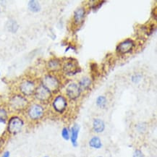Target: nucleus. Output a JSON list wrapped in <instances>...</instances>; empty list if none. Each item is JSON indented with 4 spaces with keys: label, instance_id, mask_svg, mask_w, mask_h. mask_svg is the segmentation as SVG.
Wrapping results in <instances>:
<instances>
[{
    "label": "nucleus",
    "instance_id": "obj_2",
    "mask_svg": "<svg viewBox=\"0 0 157 157\" xmlns=\"http://www.w3.org/2000/svg\"><path fill=\"white\" fill-rule=\"evenodd\" d=\"M136 47L135 41L132 38H126L117 44L116 52L120 55H127L134 52Z\"/></svg>",
    "mask_w": 157,
    "mask_h": 157
},
{
    "label": "nucleus",
    "instance_id": "obj_6",
    "mask_svg": "<svg viewBox=\"0 0 157 157\" xmlns=\"http://www.w3.org/2000/svg\"><path fill=\"white\" fill-rule=\"evenodd\" d=\"M82 91L76 82H70L65 88V95L67 98L71 101H75L80 97Z\"/></svg>",
    "mask_w": 157,
    "mask_h": 157
},
{
    "label": "nucleus",
    "instance_id": "obj_27",
    "mask_svg": "<svg viewBox=\"0 0 157 157\" xmlns=\"http://www.w3.org/2000/svg\"><path fill=\"white\" fill-rule=\"evenodd\" d=\"M44 157H49V156H44Z\"/></svg>",
    "mask_w": 157,
    "mask_h": 157
},
{
    "label": "nucleus",
    "instance_id": "obj_13",
    "mask_svg": "<svg viewBox=\"0 0 157 157\" xmlns=\"http://www.w3.org/2000/svg\"><path fill=\"white\" fill-rule=\"evenodd\" d=\"M79 87H80L81 91L83 92H86L90 91L91 88L92 84H93V81L92 79L90 77L88 76H84L79 80L78 83Z\"/></svg>",
    "mask_w": 157,
    "mask_h": 157
},
{
    "label": "nucleus",
    "instance_id": "obj_24",
    "mask_svg": "<svg viewBox=\"0 0 157 157\" xmlns=\"http://www.w3.org/2000/svg\"><path fill=\"white\" fill-rule=\"evenodd\" d=\"M146 126L143 125V123H141V124H139V125H137V130H138L139 132H141V133H142V132L146 130Z\"/></svg>",
    "mask_w": 157,
    "mask_h": 157
},
{
    "label": "nucleus",
    "instance_id": "obj_18",
    "mask_svg": "<svg viewBox=\"0 0 157 157\" xmlns=\"http://www.w3.org/2000/svg\"><path fill=\"white\" fill-rule=\"evenodd\" d=\"M6 27H7L8 31L12 33V34H15L18 30L19 25L17 24V23L15 20H9L7 21Z\"/></svg>",
    "mask_w": 157,
    "mask_h": 157
},
{
    "label": "nucleus",
    "instance_id": "obj_10",
    "mask_svg": "<svg viewBox=\"0 0 157 157\" xmlns=\"http://www.w3.org/2000/svg\"><path fill=\"white\" fill-rule=\"evenodd\" d=\"M44 108L39 104H34L28 110V115L32 120H38L44 116Z\"/></svg>",
    "mask_w": 157,
    "mask_h": 157
},
{
    "label": "nucleus",
    "instance_id": "obj_17",
    "mask_svg": "<svg viewBox=\"0 0 157 157\" xmlns=\"http://www.w3.org/2000/svg\"><path fill=\"white\" fill-rule=\"evenodd\" d=\"M89 146L94 149H100L102 147V142L98 136H94L89 141Z\"/></svg>",
    "mask_w": 157,
    "mask_h": 157
},
{
    "label": "nucleus",
    "instance_id": "obj_21",
    "mask_svg": "<svg viewBox=\"0 0 157 157\" xmlns=\"http://www.w3.org/2000/svg\"><path fill=\"white\" fill-rule=\"evenodd\" d=\"M61 135L64 140L65 141H69L70 138V132L67 127H63L62 130Z\"/></svg>",
    "mask_w": 157,
    "mask_h": 157
},
{
    "label": "nucleus",
    "instance_id": "obj_5",
    "mask_svg": "<svg viewBox=\"0 0 157 157\" xmlns=\"http://www.w3.org/2000/svg\"><path fill=\"white\" fill-rule=\"evenodd\" d=\"M62 73L65 76H74L77 75V73H80L81 69L77 65L76 62L73 61V60H68V61H65V62L62 63Z\"/></svg>",
    "mask_w": 157,
    "mask_h": 157
},
{
    "label": "nucleus",
    "instance_id": "obj_22",
    "mask_svg": "<svg viewBox=\"0 0 157 157\" xmlns=\"http://www.w3.org/2000/svg\"><path fill=\"white\" fill-rule=\"evenodd\" d=\"M7 114L6 110L3 108H0V121L5 123V120L7 119Z\"/></svg>",
    "mask_w": 157,
    "mask_h": 157
},
{
    "label": "nucleus",
    "instance_id": "obj_4",
    "mask_svg": "<svg viewBox=\"0 0 157 157\" xmlns=\"http://www.w3.org/2000/svg\"><path fill=\"white\" fill-rule=\"evenodd\" d=\"M9 106L15 111H21L26 107L28 104V101L24 96L20 94H16L10 98L9 102Z\"/></svg>",
    "mask_w": 157,
    "mask_h": 157
},
{
    "label": "nucleus",
    "instance_id": "obj_9",
    "mask_svg": "<svg viewBox=\"0 0 157 157\" xmlns=\"http://www.w3.org/2000/svg\"><path fill=\"white\" fill-rule=\"evenodd\" d=\"M18 88L23 96H30L34 94L36 86L34 81L31 80H24L19 84Z\"/></svg>",
    "mask_w": 157,
    "mask_h": 157
},
{
    "label": "nucleus",
    "instance_id": "obj_7",
    "mask_svg": "<svg viewBox=\"0 0 157 157\" xmlns=\"http://www.w3.org/2000/svg\"><path fill=\"white\" fill-rule=\"evenodd\" d=\"M34 95L35 98L41 102H49L52 97V93L41 83L36 86Z\"/></svg>",
    "mask_w": 157,
    "mask_h": 157
},
{
    "label": "nucleus",
    "instance_id": "obj_8",
    "mask_svg": "<svg viewBox=\"0 0 157 157\" xmlns=\"http://www.w3.org/2000/svg\"><path fill=\"white\" fill-rule=\"evenodd\" d=\"M23 125H24L23 120L20 117L15 116L9 119L7 125V130L10 134L16 135L22 130Z\"/></svg>",
    "mask_w": 157,
    "mask_h": 157
},
{
    "label": "nucleus",
    "instance_id": "obj_15",
    "mask_svg": "<svg viewBox=\"0 0 157 157\" xmlns=\"http://www.w3.org/2000/svg\"><path fill=\"white\" fill-rule=\"evenodd\" d=\"M92 127L93 130H94L95 133H103L104 130H105L106 125L104 120L99 119V118H95V119L93 120Z\"/></svg>",
    "mask_w": 157,
    "mask_h": 157
},
{
    "label": "nucleus",
    "instance_id": "obj_25",
    "mask_svg": "<svg viewBox=\"0 0 157 157\" xmlns=\"http://www.w3.org/2000/svg\"><path fill=\"white\" fill-rule=\"evenodd\" d=\"M9 155H10V153L9 152H5L2 157H9Z\"/></svg>",
    "mask_w": 157,
    "mask_h": 157
},
{
    "label": "nucleus",
    "instance_id": "obj_3",
    "mask_svg": "<svg viewBox=\"0 0 157 157\" xmlns=\"http://www.w3.org/2000/svg\"><path fill=\"white\" fill-rule=\"evenodd\" d=\"M68 106V100L64 95L58 94L53 98L52 101V107L56 112L62 114L66 111Z\"/></svg>",
    "mask_w": 157,
    "mask_h": 157
},
{
    "label": "nucleus",
    "instance_id": "obj_12",
    "mask_svg": "<svg viewBox=\"0 0 157 157\" xmlns=\"http://www.w3.org/2000/svg\"><path fill=\"white\" fill-rule=\"evenodd\" d=\"M62 65V62L58 58H52V59H49L47 62V69L51 73H55V72H58L61 70Z\"/></svg>",
    "mask_w": 157,
    "mask_h": 157
},
{
    "label": "nucleus",
    "instance_id": "obj_29",
    "mask_svg": "<svg viewBox=\"0 0 157 157\" xmlns=\"http://www.w3.org/2000/svg\"><path fill=\"white\" fill-rule=\"evenodd\" d=\"M97 157H102V156H97Z\"/></svg>",
    "mask_w": 157,
    "mask_h": 157
},
{
    "label": "nucleus",
    "instance_id": "obj_14",
    "mask_svg": "<svg viewBox=\"0 0 157 157\" xmlns=\"http://www.w3.org/2000/svg\"><path fill=\"white\" fill-rule=\"evenodd\" d=\"M70 138L72 145L73 146L77 147V139H78L79 132H80V125L78 124H75L71 127L70 130Z\"/></svg>",
    "mask_w": 157,
    "mask_h": 157
},
{
    "label": "nucleus",
    "instance_id": "obj_16",
    "mask_svg": "<svg viewBox=\"0 0 157 157\" xmlns=\"http://www.w3.org/2000/svg\"><path fill=\"white\" fill-rule=\"evenodd\" d=\"M28 7L29 10L32 12H39L41 10V4L38 1H36V0H30V1H29L28 4Z\"/></svg>",
    "mask_w": 157,
    "mask_h": 157
},
{
    "label": "nucleus",
    "instance_id": "obj_23",
    "mask_svg": "<svg viewBox=\"0 0 157 157\" xmlns=\"http://www.w3.org/2000/svg\"><path fill=\"white\" fill-rule=\"evenodd\" d=\"M133 157H145L142 151L140 149H135L133 154Z\"/></svg>",
    "mask_w": 157,
    "mask_h": 157
},
{
    "label": "nucleus",
    "instance_id": "obj_1",
    "mask_svg": "<svg viewBox=\"0 0 157 157\" xmlns=\"http://www.w3.org/2000/svg\"><path fill=\"white\" fill-rule=\"evenodd\" d=\"M41 84H43L46 88H47L53 94V93L57 92L59 90L62 83L59 77H57L54 74L49 73V74L44 75L42 78Z\"/></svg>",
    "mask_w": 157,
    "mask_h": 157
},
{
    "label": "nucleus",
    "instance_id": "obj_20",
    "mask_svg": "<svg viewBox=\"0 0 157 157\" xmlns=\"http://www.w3.org/2000/svg\"><path fill=\"white\" fill-rule=\"evenodd\" d=\"M143 79V74L141 73H135L134 74H133L130 77V80L131 82L134 84H137L142 80Z\"/></svg>",
    "mask_w": 157,
    "mask_h": 157
},
{
    "label": "nucleus",
    "instance_id": "obj_19",
    "mask_svg": "<svg viewBox=\"0 0 157 157\" xmlns=\"http://www.w3.org/2000/svg\"><path fill=\"white\" fill-rule=\"evenodd\" d=\"M108 100L105 96H98L96 99V104L99 109L106 108Z\"/></svg>",
    "mask_w": 157,
    "mask_h": 157
},
{
    "label": "nucleus",
    "instance_id": "obj_28",
    "mask_svg": "<svg viewBox=\"0 0 157 157\" xmlns=\"http://www.w3.org/2000/svg\"><path fill=\"white\" fill-rule=\"evenodd\" d=\"M0 13H1V9H0Z\"/></svg>",
    "mask_w": 157,
    "mask_h": 157
},
{
    "label": "nucleus",
    "instance_id": "obj_30",
    "mask_svg": "<svg viewBox=\"0 0 157 157\" xmlns=\"http://www.w3.org/2000/svg\"><path fill=\"white\" fill-rule=\"evenodd\" d=\"M0 75H1V73H0Z\"/></svg>",
    "mask_w": 157,
    "mask_h": 157
},
{
    "label": "nucleus",
    "instance_id": "obj_11",
    "mask_svg": "<svg viewBox=\"0 0 157 157\" xmlns=\"http://www.w3.org/2000/svg\"><path fill=\"white\" fill-rule=\"evenodd\" d=\"M86 15V9L84 7H80L74 11L73 16V26L75 27L80 26L84 23Z\"/></svg>",
    "mask_w": 157,
    "mask_h": 157
},
{
    "label": "nucleus",
    "instance_id": "obj_26",
    "mask_svg": "<svg viewBox=\"0 0 157 157\" xmlns=\"http://www.w3.org/2000/svg\"><path fill=\"white\" fill-rule=\"evenodd\" d=\"M3 143H4V141L2 140V139L0 138V147H2V146L3 145Z\"/></svg>",
    "mask_w": 157,
    "mask_h": 157
}]
</instances>
